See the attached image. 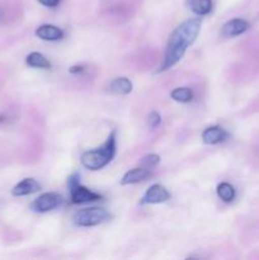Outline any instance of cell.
I'll list each match as a JSON object with an SVG mask.
<instances>
[{
	"label": "cell",
	"instance_id": "6da1fadb",
	"mask_svg": "<svg viewBox=\"0 0 259 260\" xmlns=\"http://www.w3.org/2000/svg\"><path fill=\"white\" fill-rule=\"evenodd\" d=\"M201 25H202V22H201L200 18H193V19L183 22L182 24H179L173 30L169 40H168L164 61H163L161 68L157 70V73H163V71L173 68L175 63L179 62L180 58L184 56L187 48L195 42L197 36L200 35Z\"/></svg>",
	"mask_w": 259,
	"mask_h": 260
},
{
	"label": "cell",
	"instance_id": "7a4b0ae2",
	"mask_svg": "<svg viewBox=\"0 0 259 260\" xmlns=\"http://www.w3.org/2000/svg\"><path fill=\"white\" fill-rule=\"evenodd\" d=\"M114 154H116V132L112 131L101 147L84 152L80 157V161L84 168L95 172L108 165L114 157Z\"/></svg>",
	"mask_w": 259,
	"mask_h": 260
},
{
	"label": "cell",
	"instance_id": "3957f363",
	"mask_svg": "<svg viewBox=\"0 0 259 260\" xmlns=\"http://www.w3.org/2000/svg\"><path fill=\"white\" fill-rule=\"evenodd\" d=\"M111 217L109 212L102 207H88L74 213L73 222L79 228H90L104 222Z\"/></svg>",
	"mask_w": 259,
	"mask_h": 260
},
{
	"label": "cell",
	"instance_id": "277c9868",
	"mask_svg": "<svg viewBox=\"0 0 259 260\" xmlns=\"http://www.w3.org/2000/svg\"><path fill=\"white\" fill-rule=\"evenodd\" d=\"M69 189H70V200L74 205H80V203L94 202V201L102 200V196L98 193L91 192L86 187L80 184V175L78 173H74L68 179Z\"/></svg>",
	"mask_w": 259,
	"mask_h": 260
},
{
	"label": "cell",
	"instance_id": "5b68a950",
	"mask_svg": "<svg viewBox=\"0 0 259 260\" xmlns=\"http://www.w3.org/2000/svg\"><path fill=\"white\" fill-rule=\"evenodd\" d=\"M61 202H62V197L60 194H57L55 192H48L43 193L40 197L36 198L32 202V205H30V208L35 212L45 213L48 212V211L55 210L56 207H58L61 205Z\"/></svg>",
	"mask_w": 259,
	"mask_h": 260
},
{
	"label": "cell",
	"instance_id": "8992f818",
	"mask_svg": "<svg viewBox=\"0 0 259 260\" xmlns=\"http://www.w3.org/2000/svg\"><path fill=\"white\" fill-rule=\"evenodd\" d=\"M170 198V193L161 184H152L142 196L140 203L141 205H157V203L167 202Z\"/></svg>",
	"mask_w": 259,
	"mask_h": 260
},
{
	"label": "cell",
	"instance_id": "52a82bcc",
	"mask_svg": "<svg viewBox=\"0 0 259 260\" xmlns=\"http://www.w3.org/2000/svg\"><path fill=\"white\" fill-rule=\"evenodd\" d=\"M249 28V23L244 19H231L229 22H226L222 25V29H221V35L225 36V37H235V36L241 35V33L245 32Z\"/></svg>",
	"mask_w": 259,
	"mask_h": 260
},
{
	"label": "cell",
	"instance_id": "ba28073f",
	"mask_svg": "<svg viewBox=\"0 0 259 260\" xmlns=\"http://www.w3.org/2000/svg\"><path fill=\"white\" fill-rule=\"evenodd\" d=\"M229 137V134L220 126H211L203 131L202 140L207 145H216L223 142Z\"/></svg>",
	"mask_w": 259,
	"mask_h": 260
},
{
	"label": "cell",
	"instance_id": "9c48e42d",
	"mask_svg": "<svg viewBox=\"0 0 259 260\" xmlns=\"http://www.w3.org/2000/svg\"><path fill=\"white\" fill-rule=\"evenodd\" d=\"M40 189L41 185L37 180L32 179V178H25V179H23L22 182H19L13 188L12 193L15 197H22V196H28L38 192Z\"/></svg>",
	"mask_w": 259,
	"mask_h": 260
},
{
	"label": "cell",
	"instance_id": "30bf717a",
	"mask_svg": "<svg viewBox=\"0 0 259 260\" xmlns=\"http://www.w3.org/2000/svg\"><path fill=\"white\" fill-rule=\"evenodd\" d=\"M36 36L43 41H58L63 37V30L52 24H42L36 30Z\"/></svg>",
	"mask_w": 259,
	"mask_h": 260
},
{
	"label": "cell",
	"instance_id": "8fae6325",
	"mask_svg": "<svg viewBox=\"0 0 259 260\" xmlns=\"http://www.w3.org/2000/svg\"><path fill=\"white\" fill-rule=\"evenodd\" d=\"M150 170L147 168L141 167V168H134V169L128 170L126 174L122 177L121 184L122 185H128V184H135V183H140L142 180H145L146 178H149Z\"/></svg>",
	"mask_w": 259,
	"mask_h": 260
},
{
	"label": "cell",
	"instance_id": "7c38bea8",
	"mask_svg": "<svg viewBox=\"0 0 259 260\" xmlns=\"http://www.w3.org/2000/svg\"><path fill=\"white\" fill-rule=\"evenodd\" d=\"M109 91L117 95H126L132 91V83L127 78H117L109 84Z\"/></svg>",
	"mask_w": 259,
	"mask_h": 260
},
{
	"label": "cell",
	"instance_id": "4fadbf2b",
	"mask_svg": "<svg viewBox=\"0 0 259 260\" xmlns=\"http://www.w3.org/2000/svg\"><path fill=\"white\" fill-rule=\"evenodd\" d=\"M187 5L195 14L200 17L207 15L212 10V0H188Z\"/></svg>",
	"mask_w": 259,
	"mask_h": 260
},
{
	"label": "cell",
	"instance_id": "5bb4252c",
	"mask_svg": "<svg viewBox=\"0 0 259 260\" xmlns=\"http://www.w3.org/2000/svg\"><path fill=\"white\" fill-rule=\"evenodd\" d=\"M25 63L30 68H35V69H47L51 68V62L40 52H32L27 56L25 58Z\"/></svg>",
	"mask_w": 259,
	"mask_h": 260
},
{
	"label": "cell",
	"instance_id": "9a60e30c",
	"mask_svg": "<svg viewBox=\"0 0 259 260\" xmlns=\"http://www.w3.org/2000/svg\"><path fill=\"white\" fill-rule=\"evenodd\" d=\"M170 96L179 103H188L193 99V91L189 88H177L170 93Z\"/></svg>",
	"mask_w": 259,
	"mask_h": 260
},
{
	"label": "cell",
	"instance_id": "2e32d148",
	"mask_svg": "<svg viewBox=\"0 0 259 260\" xmlns=\"http://www.w3.org/2000/svg\"><path fill=\"white\" fill-rule=\"evenodd\" d=\"M217 196L223 202H231L235 198V189L229 183H221L217 187Z\"/></svg>",
	"mask_w": 259,
	"mask_h": 260
},
{
	"label": "cell",
	"instance_id": "e0dca14e",
	"mask_svg": "<svg viewBox=\"0 0 259 260\" xmlns=\"http://www.w3.org/2000/svg\"><path fill=\"white\" fill-rule=\"evenodd\" d=\"M159 161H160V156H159V155H156V154H149V155H146V156H144L141 159L142 167L147 168V169H150V168L157 165V164H159Z\"/></svg>",
	"mask_w": 259,
	"mask_h": 260
},
{
	"label": "cell",
	"instance_id": "ac0fdd59",
	"mask_svg": "<svg viewBox=\"0 0 259 260\" xmlns=\"http://www.w3.org/2000/svg\"><path fill=\"white\" fill-rule=\"evenodd\" d=\"M160 122H161V117H160V114L157 113V112H151V113L149 114V124H150V127L155 128V127L159 126Z\"/></svg>",
	"mask_w": 259,
	"mask_h": 260
},
{
	"label": "cell",
	"instance_id": "d6986e66",
	"mask_svg": "<svg viewBox=\"0 0 259 260\" xmlns=\"http://www.w3.org/2000/svg\"><path fill=\"white\" fill-rule=\"evenodd\" d=\"M38 2H40L42 5H45V7L55 8V7H57L58 3H60V0H38Z\"/></svg>",
	"mask_w": 259,
	"mask_h": 260
},
{
	"label": "cell",
	"instance_id": "ffe728a7",
	"mask_svg": "<svg viewBox=\"0 0 259 260\" xmlns=\"http://www.w3.org/2000/svg\"><path fill=\"white\" fill-rule=\"evenodd\" d=\"M83 70V68L81 66H73V68L70 69V73L74 74V73H80V71Z\"/></svg>",
	"mask_w": 259,
	"mask_h": 260
}]
</instances>
